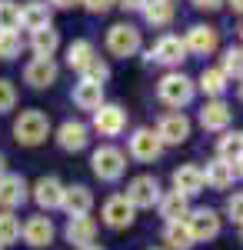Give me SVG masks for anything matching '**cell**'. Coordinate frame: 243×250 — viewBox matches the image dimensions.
<instances>
[{
    "label": "cell",
    "instance_id": "1",
    "mask_svg": "<svg viewBox=\"0 0 243 250\" xmlns=\"http://www.w3.org/2000/svg\"><path fill=\"white\" fill-rule=\"evenodd\" d=\"M193 94H197V83H193L187 74H180V70L163 74V77H160V83H157V97H160L167 107H173V110L187 107L190 100H193Z\"/></svg>",
    "mask_w": 243,
    "mask_h": 250
},
{
    "label": "cell",
    "instance_id": "2",
    "mask_svg": "<svg viewBox=\"0 0 243 250\" xmlns=\"http://www.w3.org/2000/svg\"><path fill=\"white\" fill-rule=\"evenodd\" d=\"M14 137L23 147H40L50 137V117L43 114V110H23L14 120Z\"/></svg>",
    "mask_w": 243,
    "mask_h": 250
},
{
    "label": "cell",
    "instance_id": "3",
    "mask_svg": "<svg viewBox=\"0 0 243 250\" xmlns=\"http://www.w3.org/2000/svg\"><path fill=\"white\" fill-rule=\"evenodd\" d=\"M90 167L100 180H107V184H117L123 173H127V154L120 150V147H113V144H100L90 157Z\"/></svg>",
    "mask_w": 243,
    "mask_h": 250
},
{
    "label": "cell",
    "instance_id": "4",
    "mask_svg": "<svg viewBox=\"0 0 243 250\" xmlns=\"http://www.w3.org/2000/svg\"><path fill=\"white\" fill-rule=\"evenodd\" d=\"M187 54H190V50H187V40H183V37H177V34H163V37L147 50V60L163 63V67H170V70H180V63L187 60Z\"/></svg>",
    "mask_w": 243,
    "mask_h": 250
},
{
    "label": "cell",
    "instance_id": "5",
    "mask_svg": "<svg viewBox=\"0 0 243 250\" xmlns=\"http://www.w3.org/2000/svg\"><path fill=\"white\" fill-rule=\"evenodd\" d=\"M127 154L133 160H140V164H153V160H160V154H163V140H160V134L153 127H137L130 134Z\"/></svg>",
    "mask_w": 243,
    "mask_h": 250
},
{
    "label": "cell",
    "instance_id": "6",
    "mask_svg": "<svg viewBox=\"0 0 243 250\" xmlns=\"http://www.w3.org/2000/svg\"><path fill=\"white\" fill-rule=\"evenodd\" d=\"M160 180L153 177V173H137L130 184H127V200H130L137 210H150V207H157L160 204Z\"/></svg>",
    "mask_w": 243,
    "mask_h": 250
},
{
    "label": "cell",
    "instance_id": "7",
    "mask_svg": "<svg viewBox=\"0 0 243 250\" xmlns=\"http://www.w3.org/2000/svg\"><path fill=\"white\" fill-rule=\"evenodd\" d=\"M140 47H143V37L133 23H113L107 30V50L113 57H133L140 54Z\"/></svg>",
    "mask_w": 243,
    "mask_h": 250
},
{
    "label": "cell",
    "instance_id": "8",
    "mask_svg": "<svg viewBox=\"0 0 243 250\" xmlns=\"http://www.w3.org/2000/svg\"><path fill=\"white\" fill-rule=\"evenodd\" d=\"M133 220H137V207L127 200V193H113L103 200V224L110 230H127Z\"/></svg>",
    "mask_w": 243,
    "mask_h": 250
},
{
    "label": "cell",
    "instance_id": "9",
    "mask_svg": "<svg viewBox=\"0 0 243 250\" xmlns=\"http://www.w3.org/2000/svg\"><path fill=\"white\" fill-rule=\"evenodd\" d=\"M187 227L193 233V240L197 244H206V240H213V237H220V213L213 210V207H197V210H190L187 217Z\"/></svg>",
    "mask_w": 243,
    "mask_h": 250
},
{
    "label": "cell",
    "instance_id": "10",
    "mask_svg": "<svg viewBox=\"0 0 243 250\" xmlns=\"http://www.w3.org/2000/svg\"><path fill=\"white\" fill-rule=\"evenodd\" d=\"M230 124H233V107L226 100H206L200 110V127L210 134H226Z\"/></svg>",
    "mask_w": 243,
    "mask_h": 250
},
{
    "label": "cell",
    "instance_id": "11",
    "mask_svg": "<svg viewBox=\"0 0 243 250\" xmlns=\"http://www.w3.org/2000/svg\"><path fill=\"white\" fill-rule=\"evenodd\" d=\"M94 130L100 137H120L127 130V110L120 104H103L94 114Z\"/></svg>",
    "mask_w": 243,
    "mask_h": 250
},
{
    "label": "cell",
    "instance_id": "12",
    "mask_svg": "<svg viewBox=\"0 0 243 250\" xmlns=\"http://www.w3.org/2000/svg\"><path fill=\"white\" fill-rule=\"evenodd\" d=\"M157 134L163 140V147H177V144H183L190 137V120L183 110H170V114L160 117V124H157Z\"/></svg>",
    "mask_w": 243,
    "mask_h": 250
},
{
    "label": "cell",
    "instance_id": "13",
    "mask_svg": "<svg viewBox=\"0 0 243 250\" xmlns=\"http://www.w3.org/2000/svg\"><path fill=\"white\" fill-rule=\"evenodd\" d=\"M60 67L54 63V57H34L23 67V83H30L34 90H47L50 83H57Z\"/></svg>",
    "mask_w": 243,
    "mask_h": 250
},
{
    "label": "cell",
    "instance_id": "14",
    "mask_svg": "<svg viewBox=\"0 0 243 250\" xmlns=\"http://www.w3.org/2000/svg\"><path fill=\"white\" fill-rule=\"evenodd\" d=\"M63 197H67V187L57 180V177H40L34 184V200H37L40 210H63Z\"/></svg>",
    "mask_w": 243,
    "mask_h": 250
},
{
    "label": "cell",
    "instance_id": "15",
    "mask_svg": "<svg viewBox=\"0 0 243 250\" xmlns=\"http://www.w3.org/2000/svg\"><path fill=\"white\" fill-rule=\"evenodd\" d=\"M183 40H187V50H190V54H197V57H210V54L220 47V34H217V27H206V23H193Z\"/></svg>",
    "mask_w": 243,
    "mask_h": 250
},
{
    "label": "cell",
    "instance_id": "16",
    "mask_svg": "<svg viewBox=\"0 0 243 250\" xmlns=\"http://www.w3.org/2000/svg\"><path fill=\"white\" fill-rule=\"evenodd\" d=\"M57 144H60L67 154H77V150H83V147L90 144V127H87L83 120H63V124L57 127Z\"/></svg>",
    "mask_w": 243,
    "mask_h": 250
},
{
    "label": "cell",
    "instance_id": "17",
    "mask_svg": "<svg viewBox=\"0 0 243 250\" xmlns=\"http://www.w3.org/2000/svg\"><path fill=\"white\" fill-rule=\"evenodd\" d=\"M27 193H30V187H27V180L20 177V173H3L0 177V210H17L20 204L27 200Z\"/></svg>",
    "mask_w": 243,
    "mask_h": 250
},
{
    "label": "cell",
    "instance_id": "18",
    "mask_svg": "<svg viewBox=\"0 0 243 250\" xmlns=\"http://www.w3.org/2000/svg\"><path fill=\"white\" fill-rule=\"evenodd\" d=\"M57 237V227L50 217H43V213H37V217H30L27 224H23V244H30V247H50Z\"/></svg>",
    "mask_w": 243,
    "mask_h": 250
},
{
    "label": "cell",
    "instance_id": "19",
    "mask_svg": "<svg viewBox=\"0 0 243 250\" xmlns=\"http://www.w3.org/2000/svg\"><path fill=\"white\" fill-rule=\"evenodd\" d=\"M203 187H206L203 167H197V164H183V167L173 170V190H177V193H183V197H197Z\"/></svg>",
    "mask_w": 243,
    "mask_h": 250
},
{
    "label": "cell",
    "instance_id": "20",
    "mask_svg": "<svg viewBox=\"0 0 243 250\" xmlns=\"http://www.w3.org/2000/svg\"><path fill=\"white\" fill-rule=\"evenodd\" d=\"M63 237L74 244V247H90L94 244V237H97V220L87 213V217H70L67 220V227H63Z\"/></svg>",
    "mask_w": 243,
    "mask_h": 250
},
{
    "label": "cell",
    "instance_id": "21",
    "mask_svg": "<svg viewBox=\"0 0 243 250\" xmlns=\"http://www.w3.org/2000/svg\"><path fill=\"white\" fill-rule=\"evenodd\" d=\"M50 20H54L50 3L30 0V3H23V7H20V27H23V30H30V34H37V30H43V27H54Z\"/></svg>",
    "mask_w": 243,
    "mask_h": 250
},
{
    "label": "cell",
    "instance_id": "22",
    "mask_svg": "<svg viewBox=\"0 0 243 250\" xmlns=\"http://www.w3.org/2000/svg\"><path fill=\"white\" fill-rule=\"evenodd\" d=\"M63 210H67V217H87V213L94 210V190H90V187H83V184L67 187Z\"/></svg>",
    "mask_w": 243,
    "mask_h": 250
},
{
    "label": "cell",
    "instance_id": "23",
    "mask_svg": "<svg viewBox=\"0 0 243 250\" xmlns=\"http://www.w3.org/2000/svg\"><path fill=\"white\" fill-rule=\"evenodd\" d=\"M157 210H160V217H163L167 224H180V220H187V217H190V197L170 190V193H163V197H160Z\"/></svg>",
    "mask_w": 243,
    "mask_h": 250
},
{
    "label": "cell",
    "instance_id": "24",
    "mask_svg": "<svg viewBox=\"0 0 243 250\" xmlns=\"http://www.w3.org/2000/svg\"><path fill=\"white\" fill-rule=\"evenodd\" d=\"M233 177H237V167L226 164V160H220V157H213V160L203 167V180H206V187H213V190L233 187Z\"/></svg>",
    "mask_w": 243,
    "mask_h": 250
},
{
    "label": "cell",
    "instance_id": "25",
    "mask_svg": "<svg viewBox=\"0 0 243 250\" xmlns=\"http://www.w3.org/2000/svg\"><path fill=\"white\" fill-rule=\"evenodd\" d=\"M74 104L80 107V110H100L107 100H103V87L100 83H94V80H83L80 77V83H74Z\"/></svg>",
    "mask_w": 243,
    "mask_h": 250
},
{
    "label": "cell",
    "instance_id": "26",
    "mask_svg": "<svg viewBox=\"0 0 243 250\" xmlns=\"http://www.w3.org/2000/svg\"><path fill=\"white\" fill-rule=\"evenodd\" d=\"M94 60H97V47L90 40H70V43H67V67H70V70H80V74H83Z\"/></svg>",
    "mask_w": 243,
    "mask_h": 250
},
{
    "label": "cell",
    "instance_id": "27",
    "mask_svg": "<svg viewBox=\"0 0 243 250\" xmlns=\"http://www.w3.org/2000/svg\"><path fill=\"white\" fill-rule=\"evenodd\" d=\"M197 87H200L210 100H223L226 87H230V77H226L220 67H206L203 74H200V80H197Z\"/></svg>",
    "mask_w": 243,
    "mask_h": 250
},
{
    "label": "cell",
    "instance_id": "28",
    "mask_svg": "<svg viewBox=\"0 0 243 250\" xmlns=\"http://www.w3.org/2000/svg\"><path fill=\"white\" fill-rule=\"evenodd\" d=\"M140 14H143V20H147L150 27H167L177 17V3L173 0H147V7Z\"/></svg>",
    "mask_w": 243,
    "mask_h": 250
},
{
    "label": "cell",
    "instance_id": "29",
    "mask_svg": "<svg viewBox=\"0 0 243 250\" xmlns=\"http://www.w3.org/2000/svg\"><path fill=\"white\" fill-rule=\"evenodd\" d=\"M217 157L226 164H240L243 160V130H226L217 140Z\"/></svg>",
    "mask_w": 243,
    "mask_h": 250
},
{
    "label": "cell",
    "instance_id": "30",
    "mask_svg": "<svg viewBox=\"0 0 243 250\" xmlns=\"http://www.w3.org/2000/svg\"><path fill=\"white\" fill-rule=\"evenodd\" d=\"M163 244H167V250H190L197 240L190 233L187 220H180V224H167L163 227Z\"/></svg>",
    "mask_w": 243,
    "mask_h": 250
},
{
    "label": "cell",
    "instance_id": "31",
    "mask_svg": "<svg viewBox=\"0 0 243 250\" xmlns=\"http://www.w3.org/2000/svg\"><path fill=\"white\" fill-rule=\"evenodd\" d=\"M57 47H60V34H57L54 27H43L37 34H30V50L37 57H54Z\"/></svg>",
    "mask_w": 243,
    "mask_h": 250
},
{
    "label": "cell",
    "instance_id": "32",
    "mask_svg": "<svg viewBox=\"0 0 243 250\" xmlns=\"http://www.w3.org/2000/svg\"><path fill=\"white\" fill-rule=\"evenodd\" d=\"M23 237V224L20 217H14V210H0V247H10Z\"/></svg>",
    "mask_w": 243,
    "mask_h": 250
},
{
    "label": "cell",
    "instance_id": "33",
    "mask_svg": "<svg viewBox=\"0 0 243 250\" xmlns=\"http://www.w3.org/2000/svg\"><path fill=\"white\" fill-rule=\"evenodd\" d=\"M220 70L230 80H243V47H226L220 57Z\"/></svg>",
    "mask_w": 243,
    "mask_h": 250
},
{
    "label": "cell",
    "instance_id": "34",
    "mask_svg": "<svg viewBox=\"0 0 243 250\" xmlns=\"http://www.w3.org/2000/svg\"><path fill=\"white\" fill-rule=\"evenodd\" d=\"M23 50V40L17 30H0V60H14Z\"/></svg>",
    "mask_w": 243,
    "mask_h": 250
},
{
    "label": "cell",
    "instance_id": "35",
    "mask_svg": "<svg viewBox=\"0 0 243 250\" xmlns=\"http://www.w3.org/2000/svg\"><path fill=\"white\" fill-rule=\"evenodd\" d=\"M20 27V3L0 0V30H17Z\"/></svg>",
    "mask_w": 243,
    "mask_h": 250
},
{
    "label": "cell",
    "instance_id": "36",
    "mask_svg": "<svg viewBox=\"0 0 243 250\" xmlns=\"http://www.w3.org/2000/svg\"><path fill=\"white\" fill-rule=\"evenodd\" d=\"M17 107V87L7 77H0V114H10Z\"/></svg>",
    "mask_w": 243,
    "mask_h": 250
},
{
    "label": "cell",
    "instance_id": "37",
    "mask_svg": "<svg viewBox=\"0 0 243 250\" xmlns=\"http://www.w3.org/2000/svg\"><path fill=\"white\" fill-rule=\"evenodd\" d=\"M83 80H94V83H100V87H103V83L110 80V63H107V60H100V57H97L94 63H90V67L83 70Z\"/></svg>",
    "mask_w": 243,
    "mask_h": 250
},
{
    "label": "cell",
    "instance_id": "38",
    "mask_svg": "<svg viewBox=\"0 0 243 250\" xmlns=\"http://www.w3.org/2000/svg\"><path fill=\"white\" fill-rule=\"evenodd\" d=\"M226 217L243 227V193H233V197L226 200Z\"/></svg>",
    "mask_w": 243,
    "mask_h": 250
},
{
    "label": "cell",
    "instance_id": "39",
    "mask_svg": "<svg viewBox=\"0 0 243 250\" xmlns=\"http://www.w3.org/2000/svg\"><path fill=\"white\" fill-rule=\"evenodd\" d=\"M83 7H87L90 14H107L110 7H117V0H83Z\"/></svg>",
    "mask_w": 243,
    "mask_h": 250
},
{
    "label": "cell",
    "instance_id": "40",
    "mask_svg": "<svg viewBox=\"0 0 243 250\" xmlns=\"http://www.w3.org/2000/svg\"><path fill=\"white\" fill-rule=\"evenodd\" d=\"M226 0H193V7H200V10H220Z\"/></svg>",
    "mask_w": 243,
    "mask_h": 250
},
{
    "label": "cell",
    "instance_id": "41",
    "mask_svg": "<svg viewBox=\"0 0 243 250\" xmlns=\"http://www.w3.org/2000/svg\"><path fill=\"white\" fill-rule=\"evenodd\" d=\"M117 7H123V10H143L147 0H117Z\"/></svg>",
    "mask_w": 243,
    "mask_h": 250
},
{
    "label": "cell",
    "instance_id": "42",
    "mask_svg": "<svg viewBox=\"0 0 243 250\" xmlns=\"http://www.w3.org/2000/svg\"><path fill=\"white\" fill-rule=\"evenodd\" d=\"M77 3H83V0H50V7H57V10H70Z\"/></svg>",
    "mask_w": 243,
    "mask_h": 250
},
{
    "label": "cell",
    "instance_id": "43",
    "mask_svg": "<svg viewBox=\"0 0 243 250\" xmlns=\"http://www.w3.org/2000/svg\"><path fill=\"white\" fill-rule=\"evenodd\" d=\"M226 3H230V7H233L237 14H243V0H226Z\"/></svg>",
    "mask_w": 243,
    "mask_h": 250
},
{
    "label": "cell",
    "instance_id": "44",
    "mask_svg": "<svg viewBox=\"0 0 243 250\" xmlns=\"http://www.w3.org/2000/svg\"><path fill=\"white\" fill-rule=\"evenodd\" d=\"M3 173H7V157L0 154V177H3Z\"/></svg>",
    "mask_w": 243,
    "mask_h": 250
},
{
    "label": "cell",
    "instance_id": "45",
    "mask_svg": "<svg viewBox=\"0 0 243 250\" xmlns=\"http://www.w3.org/2000/svg\"><path fill=\"white\" fill-rule=\"evenodd\" d=\"M237 177H243V160H240V164H237Z\"/></svg>",
    "mask_w": 243,
    "mask_h": 250
},
{
    "label": "cell",
    "instance_id": "46",
    "mask_svg": "<svg viewBox=\"0 0 243 250\" xmlns=\"http://www.w3.org/2000/svg\"><path fill=\"white\" fill-rule=\"evenodd\" d=\"M83 250H103V247H97V244H90V247H83Z\"/></svg>",
    "mask_w": 243,
    "mask_h": 250
},
{
    "label": "cell",
    "instance_id": "47",
    "mask_svg": "<svg viewBox=\"0 0 243 250\" xmlns=\"http://www.w3.org/2000/svg\"><path fill=\"white\" fill-rule=\"evenodd\" d=\"M237 94H240V104H243V80H240V90H237Z\"/></svg>",
    "mask_w": 243,
    "mask_h": 250
},
{
    "label": "cell",
    "instance_id": "48",
    "mask_svg": "<svg viewBox=\"0 0 243 250\" xmlns=\"http://www.w3.org/2000/svg\"><path fill=\"white\" fill-rule=\"evenodd\" d=\"M150 250H167V247H150Z\"/></svg>",
    "mask_w": 243,
    "mask_h": 250
},
{
    "label": "cell",
    "instance_id": "49",
    "mask_svg": "<svg viewBox=\"0 0 243 250\" xmlns=\"http://www.w3.org/2000/svg\"><path fill=\"white\" fill-rule=\"evenodd\" d=\"M240 37H243V27H240Z\"/></svg>",
    "mask_w": 243,
    "mask_h": 250
},
{
    "label": "cell",
    "instance_id": "50",
    "mask_svg": "<svg viewBox=\"0 0 243 250\" xmlns=\"http://www.w3.org/2000/svg\"><path fill=\"white\" fill-rule=\"evenodd\" d=\"M240 237H243V227H240Z\"/></svg>",
    "mask_w": 243,
    "mask_h": 250
},
{
    "label": "cell",
    "instance_id": "51",
    "mask_svg": "<svg viewBox=\"0 0 243 250\" xmlns=\"http://www.w3.org/2000/svg\"><path fill=\"white\" fill-rule=\"evenodd\" d=\"M0 250H3V247H0Z\"/></svg>",
    "mask_w": 243,
    "mask_h": 250
}]
</instances>
